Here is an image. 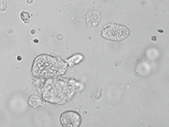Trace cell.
Wrapping results in <instances>:
<instances>
[{"mask_svg": "<svg viewBox=\"0 0 169 127\" xmlns=\"http://www.w3.org/2000/svg\"><path fill=\"white\" fill-rule=\"evenodd\" d=\"M82 59H83V56L80 55V54H76V55H74L73 57H72L67 62H68L70 66H74L75 65L76 63L80 62Z\"/></svg>", "mask_w": 169, "mask_h": 127, "instance_id": "6", "label": "cell"}, {"mask_svg": "<svg viewBox=\"0 0 169 127\" xmlns=\"http://www.w3.org/2000/svg\"><path fill=\"white\" fill-rule=\"evenodd\" d=\"M29 104L32 107H37L39 105H42L40 98L37 96H32L29 99Z\"/></svg>", "mask_w": 169, "mask_h": 127, "instance_id": "5", "label": "cell"}, {"mask_svg": "<svg viewBox=\"0 0 169 127\" xmlns=\"http://www.w3.org/2000/svg\"><path fill=\"white\" fill-rule=\"evenodd\" d=\"M151 40H152V41H156V36H153V37L151 38Z\"/></svg>", "mask_w": 169, "mask_h": 127, "instance_id": "11", "label": "cell"}, {"mask_svg": "<svg viewBox=\"0 0 169 127\" xmlns=\"http://www.w3.org/2000/svg\"><path fill=\"white\" fill-rule=\"evenodd\" d=\"M80 116L75 112H66L61 116V122L65 127H77L80 125Z\"/></svg>", "mask_w": 169, "mask_h": 127, "instance_id": "3", "label": "cell"}, {"mask_svg": "<svg viewBox=\"0 0 169 127\" xmlns=\"http://www.w3.org/2000/svg\"><path fill=\"white\" fill-rule=\"evenodd\" d=\"M7 31H8V33H9L10 34H11L13 32H14V30H13V29H8V30H7Z\"/></svg>", "mask_w": 169, "mask_h": 127, "instance_id": "8", "label": "cell"}, {"mask_svg": "<svg viewBox=\"0 0 169 127\" xmlns=\"http://www.w3.org/2000/svg\"><path fill=\"white\" fill-rule=\"evenodd\" d=\"M7 9V5L3 0H0V11H5Z\"/></svg>", "mask_w": 169, "mask_h": 127, "instance_id": "7", "label": "cell"}, {"mask_svg": "<svg viewBox=\"0 0 169 127\" xmlns=\"http://www.w3.org/2000/svg\"><path fill=\"white\" fill-rule=\"evenodd\" d=\"M20 19L22 21L23 23H25V24H28L31 22V19H32V16L30 15V13L28 11H27V10H22L21 12H20Z\"/></svg>", "mask_w": 169, "mask_h": 127, "instance_id": "4", "label": "cell"}, {"mask_svg": "<svg viewBox=\"0 0 169 127\" xmlns=\"http://www.w3.org/2000/svg\"><path fill=\"white\" fill-rule=\"evenodd\" d=\"M21 59H22V57H21V56H18V57H17V60H18V61H20Z\"/></svg>", "mask_w": 169, "mask_h": 127, "instance_id": "10", "label": "cell"}, {"mask_svg": "<svg viewBox=\"0 0 169 127\" xmlns=\"http://www.w3.org/2000/svg\"><path fill=\"white\" fill-rule=\"evenodd\" d=\"M32 34H34V31H32Z\"/></svg>", "mask_w": 169, "mask_h": 127, "instance_id": "12", "label": "cell"}, {"mask_svg": "<svg viewBox=\"0 0 169 127\" xmlns=\"http://www.w3.org/2000/svg\"><path fill=\"white\" fill-rule=\"evenodd\" d=\"M67 69V65L60 58L48 55H40L34 61L33 74L41 77H55L63 75Z\"/></svg>", "mask_w": 169, "mask_h": 127, "instance_id": "1", "label": "cell"}, {"mask_svg": "<svg viewBox=\"0 0 169 127\" xmlns=\"http://www.w3.org/2000/svg\"><path fill=\"white\" fill-rule=\"evenodd\" d=\"M101 34L104 38L113 41H121L128 38L130 34V31L123 26L111 23L103 28Z\"/></svg>", "mask_w": 169, "mask_h": 127, "instance_id": "2", "label": "cell"}, {"mask_svg": "<svg viewBox=\"0 0 169 127\" xmlns=\"http://www.w3.org/2000/svg\"><path fill=\"white\" fill-rule=\"evenodd\" d=\"M27 3L28 4H32L33 3V0H27Z\"/></svg>", "mask_w": 169, "mask_h": 127, "instance_id": "9", "label": "cell"}]
</instances>
